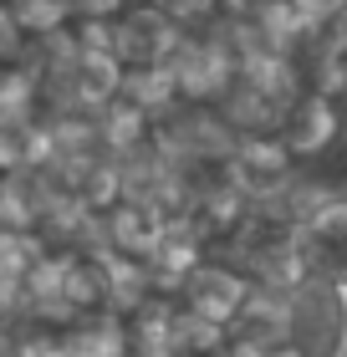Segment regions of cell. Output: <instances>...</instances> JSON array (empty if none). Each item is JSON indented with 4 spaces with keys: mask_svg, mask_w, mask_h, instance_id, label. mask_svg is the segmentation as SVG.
<instances>
[{
    "mask_svg": "<svg viewBox=\"0 0 347 357\" xmlns=\"http://www.w3.org/2000/svg\"><path fill=\"white\" fill-rule=\"evenodd\" d=\"M302 261L322 286H347V209H322L302 230Z\"/></svg>",
    "mask_w": 347,
    "mask_h": 357,
    "instance_id": "obj_1",
    "label": "cell"
}]
</instances>
